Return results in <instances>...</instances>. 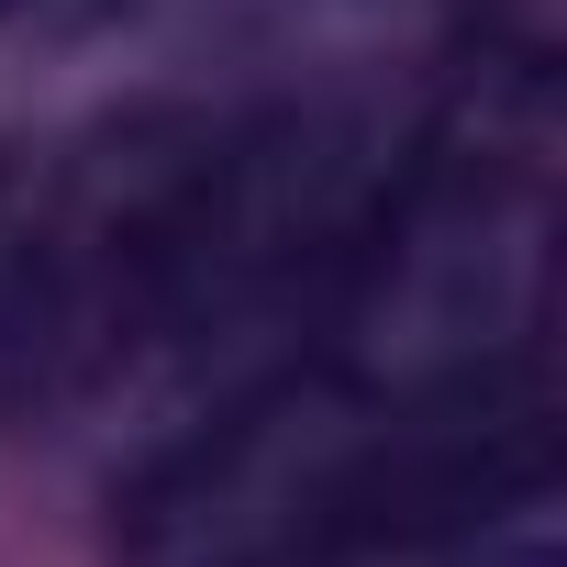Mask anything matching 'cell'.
<instances>
[{
  "label": "cell",
  "mask_w": 567,
  "mask_h": 567,
  "mask_svg": "<svg viewBox=\"0 0 567 567\" xmlns=\"http://www.w3.org/2000/svg\"><path fill=\"white\" fill-rule=\"evenodd\" d=\"M545 489V401L390 390L357 357H290L212 401L134 489L123 567H334Z\"/></svg>",
  "instance_id": "cell-1"
},
{
  "label": "cell",
  "mask_w": 567,
  "mask_h": 567,
  "mask_svg": "<svg viewBox=\"0 0 567 567\" xmlns=\"http://www.w3.org/2000/svg\"><path fill=\"white\" fill-rule=\"evenodd\" d=\"M478 567H556V534H545V523H523V534H512V545H489Z\"/></svg>",
  "instance_id": "cell-2"
},
{
  "label": "cell",
  "mask_w": 567,
  "mask_h": 567,
  "mask_svg": "<svg viewBox=\"0 0 567 567\" xmlns=\"http://www.w3.org/2000/svg\"><path fill=\"white\" fill-rule=\"evenodd\" d=\"M123 12H245V0H123Z\"/></svg>",
  "instance_id": "cell-3"
}]
</instances>
